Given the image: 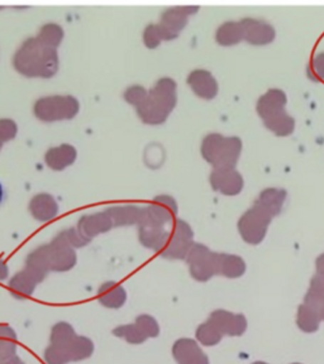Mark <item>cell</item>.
<instances>
[{"label":"cell","instance_id":"6da1fadb","mask_svg":"<svg viewBox=\"0 0 324 364\" xmlns=\"http://www.w3.org/2000/svg\"><path fill=\"white\" fill-rule=\"evenodd\" d=\"M13 68L26 77L51 79L58 71L60 58L55 48L42 45L36 37H31L19 46L13 55Z\"/></svg>","mask_w":324,"mask_h":364},{"label":"cell","instance_id":"7a4b0ae2","mask_svg":"<svg viewBox=\"0 0 324 364\" xmlns=\"http://www.w3.org/2000/svg\"><path fill=\"white\" fill-rule=\"evenodd\" d=\"M177 104V81L171 77H161L148 90L145 102L136 108L137 115L145 124H164Z\"/></svg>","mask_w":324,"mask_h":364},{"label":"cell","instance_id":"3957f363","mask_svg":"<svg viewBox=\"0 0 324 364\" xmlns=\"http://www.w3.org/2000/svg\"><path fill=\"white\" fill-rule=\"evenodd\" d=\"M242 148L244 143L239 136H226L213 132L203 138L200 154L213 168H236Z\"/></svg>","mask_w":324,"mask_h":364},{"label":"cell","instance_id":"277c9868","mask_svg":"<svg viewBox=\"0 0 324 364\" xmlns=\"http://www.w3.org/2000/svg\"><path fill=\"white\" fill-rule=\"evenodd\" d=\"M79 112V100L73 95H47L33 104L34 117L45 123L74 119Z\"/></svg>","mask_w":324,"mask_h":364},{"label":"cell","instance_id":"5b68a950","mask_svg":"<svg viewBox=\"0 0 324 364\" xmlns=\"http://www.w3.org/2000/svg\"><path fill=\"white\" fill-rule=\"evenodd\" d=\"M273 218L265 208L254 203L250 209H247L239 218L237 225L239 235L249 245H260L268 234Z\"/></svg>","mask_w":324,"mask_h":364},{"label":"cell","instance_id":"8992f818","mask_svg":"<svg viewBox=\"0 0 324 364\" xmlns=\"http://www.w3.org/2000/svg\"><path fill=\"white\" fill-rule=\"evenodd\" d=\"M194 245V232L189 223L175 219L171 224L170 234L165 248L160 253L166 259H185Z\"/></svg>","mask_w":324,"mask_h":364},{"label":"cell","instance_id":"52a82bcc","mask_svg":"<svg viewBox=\"0 0 324 364\" xmlns=\"http://www.w3.org/2000/svg\"><path fill=\"white\" fill-rule=\"evenodd\" d=\"M177 211H179V206H177V200L170 195L161 193L155 196L151 204L143 206L142 216L140 223H150L160 227L169 228L172 223L175 222Z\"/></svg>","mask_w":324,"mask_h":364},{"label":"cell","instance_id":"ba28073f","mask_svg":"<svg viewBox=\"0 0 324 364\" xmlns=\"http://www.w3.org/2000/svg\"><path fill=\"white\" fill-rule=\"evenodd\" d=\"M216 252H211L207 245L194 243L187 256L189 271L194 279L207 282L216 274Z\"/></svg>","mask_w":324,"mask_h":364},{"label":"cell","instance_id":"9c48e42d","mask_svg":"<svg viewBox=\"0 0 324 364\" xmlns=\"http://www.w3.org/2000/svg\"><path fill=\"white\" fill-rule=\"evenodd\" d=\"M198 6H174L166 9L160 18V31L162 33L164 41H172L177 38L182 29L188 26L189 17L198 13Z\"/></svg>","mask_w":324,"mask_h":364},{"label":"cell","instance_id":"30bf717a","mask_svg":"<svg viewBox=\"0 0 324 364\" xmlns=\"http://www.w3.org/2000/svg\"><path fill=\"white\" fill-rule=\"evenodd\" d=\"M46 247L52 272H68L76 266V250L70 247L58 234Z\"/></svg>","mask_w":324,"mask_h":364},{"label":"cell","instance_id":"8fae6325","mask_svg":"<svg viewBox=\"0 0 324 364\" xmlns=\"http://www.w3.org/2000/svg\"><path fill=\"white\" fill-rule=\"evenodd\" d=\"M209 182L214 191L226 196H236L245 188L244 176L236 168H213Z\"/></svg>","mask_w":324,"mask_h":364},{"label":"cell","instance_id":"7c38bea8","mask_svg":"<svg viewBox=\"0 0 324 364\" xmlns=\"http://www.w3.org/2000/svg\"><path fill=\"white\" fill-rule=\"evenodd\" d=\"M244 28V41L252 46H266L273 43L276 31L271 23L257 18H244L239 21Z\"/></svg>","mask_w":324,"mask_h":364},{"label":"cell","instance_id":"4fadbf2b","mask_svg":"<svg viewBox=\"0 0 324 364\" xmlns=\"http://www.w3.org/2000/svg\"><path fill=\"white\" fill-rule=\"evenodd\" d=\"M187 84L197 97L204 100H213L219 91V85L214 75L204 68L193 70L187 77Z\"/></svg>","mask_w":324,"mask_h":364},{"label":"cell","instance_id":"5bb4252c","mask_svg":"<svg viewBox=\"0 0 324 364\" xmlns=\"http://www.w3.org/2000/svg\"><path fill=\"white\" fill-rule=\"evenodd\" d=\"M222 336H242L247 329V320L242 314H232L226 310H216L208 318Z\"/></svg>","mask_w":324,"mask_h":364},{"label":"cell","instance_id":"9a60e30c","mask_svg":"<svg viewBox=\"0 0 324 364\" xmlns=\"http://www.w3.org/2000/svg\"><path fill=\"white\" fill-rule=\"evenodd\" d=\"M172 357L177 364H211L198 341L189 338H182L174 343Z\"/></svg>","mask_w":324,"mask_h":364},{"label":"cell","instance_id":"2e32d148","mask_svg":"<svg viewBox=\"0 0 324 364\" xmlns=\"http://www.w3.org/2000/svg\"><path fill=\"white\" fill-rule=\"evenodd\" d=\"M170 234V227H160L156 224L141 222L138 224V240L140 243L156 253H161L165 248Z\"/></svg>","mask_w":324,"mask_h":364},{"label":"cell","instance_id":"e0dca14e","mask_svg":"<svg viewBox=\"0 0 324 364\" xmlns=\"http://www.w3.org/2000/svg\"><path fill=\"white\" fill-rule=\"evenodd\" d=\"M114 227L113 220L107 214V211H97L91 214H84L79 219L76 228L86 238L93 240L100 234L107 233Z\"/></svg>","mask_w":324,"mask_h":364},{"label":"cell","instance_id":"ac0fdd59","mask_svg":"<svg viewBox=\"0 0 324 364\" xmlns=\"http://www.w3.org/2000/svg\"><path fill=\"white\" fill-rule=\"evenodd\" d=\"M286 104H288V97L285 91L278 87H273L258 97L256 112L262 120L268 119L275 114L284 112Z\"/></svg>","mask_w":324,"mask_h":364},{"label":"cell","instance_id":"d6986e66","mask_svg":"<svg viewBox=\"0 0 324 364\" xmlns=\"http://www.w3.org/2000/svg\"><path fill=\"white\" fill-rule=\"evenodd\" d=\"M28 210L37 222H51L58 215V203L51 193H37L29 201Z\"/></svg>","mask_w":324,"mask_h":364},{"label":"cell","instance_id":"ffe728a7","mask_svg":"<svg viewBox=\"0 0 324 364\" xmlns=\"http://www.w3.org/2000/svg\"><path fill=\"white\" fill-rule=\"evenodd\" d=\"M78 159V149L68 143H63L56 147L47 149L45 154L46 165L51 170L63 171L74 165Z\"/></svg>","mask_w":324,"mask_h":364},{"label":"cell","instance_id":"44dd1931","mask_svg":"<svg viewBox=\"0 0 324 364\" xmlns=\"http://www.w3.org/2000/svg\"><path fill=\"white\" fill-rule=\"evenodd\" d=\"M143 206L135 204L112 205L105 209L113 220L114 227H131L138 225L142 216Z\"/></svg>","mask_w":324,"mask_h":364},{"label":"cell","instance_id":"7402d4cb","mask_svg":"<svg viewBox=\"0 0 324 364\" xmlns=\"http://www.w3.org/2000/svg\"><path fill=\"white\" fill-rule=\"evenodd\" d=\"M98 301L102 306L118 310L125 306L127 301V291L122 284L114 281H107L98 290Z\"/></svg>","mask_w":324,"mask_h":364},{"label":"cell","instance_id":"603a6c76","mask_svg":"<svg viewBox=\"0 0 324 364\" xmlns=\"http://www.w3.org/2000/svg\"><path fill=\"white\" fill-rule=\"evenodd\" d=\"M24 263H26L24 269L28 271L34 279L38 281V284H41L47 277V274L51 272L46 245H40L36 250H32L31 253H28V256L26 257Z\"/></svg>","mask_w":324,"mask_h":364},{"label":"cell","instance_id":"cb8c5ba5","mask_svg":"<svg viewBox=\"0 0 324 364\" xmlns=\"http://www.w3.org/2000/svg\"><path fill=\"white\" fill-rule=\"evenodd\" d=\"M216 274L227 279H239L246 272V262L242 257L229 253H216Z\"/></svg>","mask_w":324,"mask_h":364},{"label":"cell","instance_id":"d4e9b609","mask_svg":"<svg viewBox=\"0 0 324 364\" xmlns=\"http://www.w3.org/2000/svg\"><path fill=\"white\" fill-rule=\"evenodd\" d=\"M38 284V281L34 279L33 276L23 269L19 272L16 273L11 279H9V291H11V296L17 300H26L31 296L33 295L34 290Z\"/></svg>","mask_w":324,"mask_h":364},{"label":"cell","instance_id":"484cf974","mask_svg":"<svg viewBox=\"0 0 324 364\" xmlns=\"http://www.w3.org/2000/svg\"><path fill=\"white\" fill-rule=\"evenodd\" d=\"M286 198H288V193L285 188H268L262 190L255 200V204L260 205L271 215L276 216L279 215L283 210Z\"/></svg>","mask_w":324,"mask_h":364},{"label":"cell","instance_id":"4316f807","mask_svg":"<svg viewBox=\"0 0 324 364\" xmlns=\"http://www.w3.org/2000/svg\"><path fill=\"white\" fill-rule=\"evenodd\" d=\"M244 41V28L239 21H227L216 31V42L223 47L239 45Z\"/></svg>","mask_w":324,"mask_h":364},{"label":"cell","instance_id":"83f0119b","mask_svg":"<svg viewBox=\"0 0 324 364\" xmlns=\"http://www.w3.org/2000/svg\"><path fill=\"white\" fill-rule=\"evenodd\" d=\"M262 122L268 131L273 132V134L278 136H291L296 129V119L286 110L275 114Z\"/></svg>","mask_w":324,"mask_h":364},{"label":"cell","instance_id":"f1b7e54d","mask_svg":"<svg viewBox=\"0 0 324 364\" xmlns=\"http://www.w3.org/2000/svg\"><path fill=\"white\" fill-rule=\"evenodd\" d=\"M17 353V333L9 325H0V363Z\"/></svg>","mask_w":324,"mask_h":364},{"label":"cell","instance_id":"f546056e","mask_svg":"<svg viewBox=\"0 0 324 364\" xmlns=\"http://www.w3.org/2000/svg\"><path fill=\"white\" fill-rule=\"evenodd\" d=\"M68 350L71 362H81L90 358L95 350V346L90 338L76 336L73 343L68 346Z\"/></svg>","mask_w":324,"mask_h":364},{"label":"cell","instance_id":"4dcf8cb0","mask_svg":"<svg viewBox=\"0 0 324 364\" xmlns=\"http://www.w3.org/2000/svg\"><path fill=\"white\" fill-rule=\"evenodd\" d=\"M63 28L55 22H48L41 27L40 32L36 36V38L40 41L42 45L47 46L50 48H55L63 43Z\"/></svg>","mask_w":324,"mask_h":364},{"label":"cell","instance_id":"1f68e13d","mask_svg":"<svg viewBox=\"0 0 324 364\" xmlns=\"http://www.w3.org/2000/svg\"><path fill=\"white\" fill-rule=\"evenodd\" d=\"M320 316L319 314L314 310L313 307L308 306L305 304H302L298 309V318H296V324L299 329L304 333H314L319 329L320 324Z\"/></svg>","mask_w":324,"mask_h":364},{"label":"cell","instance_id":"d6a6232c","mask_svg":"<svg viewBox=\"0 0 324 364\" xmlns=\"http://www.w3.org/2000/svg\"><path fill=\"white\" fill-rule=\"evenodd\" d=\"M75 338H76V331L73 328V325L68 321H60L52 326L51 336H50V343L52 346L68 348Z\"/></svg>","mask_w":324,"mask_h":364},{"label":"cell","instance_id":"836d02e7","mask_svg":"<svg viewBox=\"0 0 324 364\" xmlns=\"http://www.w3.org/2000/svg\"><path fill=\"white\" fill-rule=\"evenodd\" d=\"M113 336L127 341L128 344L140 346L147 341V336L143 334L135 323L133 324L120 325L113 329Z\"/></svg>","mask_w":324,"mask_h":364},{"label":"cell","instance_id":"e575fe53","mask_svg":"<svg viewBox=\"0 0 324 364\" xmlns=\"http://www.w3.org/2000/svg\"><path fill=\"white\" fill-rule=\"evenodd\" d=\"M195 336L200 344H203L205 347H213L222 341L223 336L221 334V331L211 324V321H205L198 326Z\"/></svg>","mask_w":324,"mask_h":364},{"label":"cell","instance_id":"d590c367","mask_svg":"<svg viewBox=\"0 0 324 364\" xmlns=\"http://www.w3.org/2000/svg\"><path fill=\"white\" fill-rule=\"evenodd\" d=\"M135 324L140 328L145 336H147L148 339H154L160 336L159 321L148 314H141L140 316H137Z\"/></svg>","mask_w":324,"mask_h":364},{"label":"cell","instance_id":"8d00e7d4","mask_svg":"<svg viewBox=\"0 0 324 364\" xmlns=\"http://www.w3.org/2000/svg\"><path fill=\"white\" fill-rule=\"evenodd\" d=\"M58 235H60L70 247H73L74 250L84 248L85 245H89L91 242L90 239L86 238L85 235L81 233L76 227L65 229L63 232H60Z\"/></svg>","mask_w":324,"mask_h":364},{"label":"cell","instance_id":"74e56055","mask_svg":"<svg viewBox=\"0 0 324 364\" xmlns=\"http://www.w3.org/2000/svg\"><path fill=\"white\" fill-rule=\"evenodd\" d=\"M43 359L47 364H68L71 362L68 348L57 347L52 344L46 348Z\"/></svg>","mask_w":324,"mask_h":364},{"label":"cell","instance_id":"f35d334b","mask_svg":"<svg viewBox=\"0 0 324 364\" xmlns=\"http://www.w3.org/2000/svg\"><path fill=\"white\" fill-rule=\"evenodd\" d=\"M162 41H164V37H162V33L160 31L159 24L157 23L148 24L147 27L143 31V43H145V46L150 50H155L162 43Z\"/></svg>","mask_w":324,"mask_h":364},{"label":"cell","instance_id":"ab89813d","mask_svg":"<svg viewBox=\"0 0 324 364\" xmlns=\"http://www.w3.org/2000/svg\"><path fill=\"white\" fill-rule=\"evenodd\" d=\"M307 75L313 82H320L324 80V52H319L312 58L307 66Z\"/></svg>","mask_w":324,"mask_h":364},{"label":"cell","instance_id":"60d3db41","mask_svg":"<svg viewBox=\"0 0 324 364\" xmlns=\"http://www.w3.org/2000/svg\"><path fill=\"white\" fill-rule=\"evenodd\" d=\"M147 94L148 91L142 85H131L125 89L123 97L128 104H131L135 108H138L147 97Z\"/></svg>","mask_w":324,"mask_h":364},{"label":"cell","instance_id":"b9f144b4","mask_svg":"<svg viewBox=\"0 0 324 364\" xmlns=\"http://www.w3.org/2000/svg\"><path fill=\"white\" fill-rule=\"evenodd\" d=\"M18 134V125L16 122L9 118H1L0 119V141L1 142H9L14 139Z\"/></svg>","mask_w":324,"mask_h":364},{"label":"cell","instance_id":"7bdbcfd3","mask_svg":"<svg viewBox=\"0 0 324 364\" xmlns=\"http://www.w3.org/2000/svg\"><path fill=\"white\" fill-rule=\"evenodd\" d=\"M304 304L308 306L313 307L319 314V316L324 320V296H314L307 294L304 297Z\"/></svg>","mask_w":324,"mask_h":364},{"label":"cell","instance_id":"ee69618b","mask_svg":"<svg viewBox=\"0 0 324 364\" xmlns=\"http://www.w3.org/2000/svg\"><path fill=\"white\" fill-rule=\"evenodd\" d=\"M307 294L314 296H324V273H315L310 279V287Z\"/></svg>","mask_w":324,"mask_h":364},{"label":"cell","instance_id":"f6af8a7d","mask_svg":"<svg viewBox=\"0 0 324 364\" xmlns=\"http://www.w3.org/2000/svg\"><path fill=\"white\" fill-rule=\"evenodd\" d=\"M9 277V267L6 261L0 259V282L6 281Z\"/></svg>","mask_w":324,"mask_h":364},{"label":"cell","instance_id":"bcb514c9","mask_svg":"<svg viewBox=\"0 0 324 364\" xmlns=\"http://www.w3.org/2000/svg\"><path fill=\"white\" fill-rule=\"evenodd\" d=\"M315 269H317V273H324V253L317 257Z\"/></svg>","mask_w":324,"mask_h":364},{"label":"cell","instance_id":"7dc6e473","mask_svg":"<svg viewBox=\"0 0 324 364\" xmlns=\"http://www.w3.org/2000/svg\"><path fill=\"white\" fill-rule=\"evenodd\" d=\"M0 364H24V362L18 355H14L13 358L8 359L6 362H1Z\"/></svg>","mask_w":324,"mask_h":364},{"label":"cell","instance_id":"c3c4849f","mask_svg":"<svg viewBox=\"0 0 324 364\" xmlns=\"http://www.w3.org/2000/svg\"><path fill=\"white\" fill-rule=\"evenodd\" d=\"M4 196H6V191H4V188H3V185L0 183V204L3 203V200H4Z\"/></svg>","mask_w":324,"mask_h":364},{"label":"cell","instance_id":"681fc988","mask_svg":"<svg viewBox=\"0 0 324 364\" xmlns=\"http://www.w3.org/2000/svg\"><path fill=\"white\" fill-rule=\"evenodd\" d=\"M252 364H268L266 362H254Z\"/></svg>","mask_w":324,"mask_h":364},{"label":"cell","instance_id":"f907efd6","mask_svg":"<svg viewBox=\"0 0 324 364\" xmlns=\"http://www.w3.org/2000/svg\"><path fill=\"white\" fill-rule=\"evenodd\" d=\"M3 146H4V142H1V141H0V151H1V148H3Z\"/></svg>","mask_w":324,"mask_h":364},{"label":"cell","instance_id":"816d5d0a","mask_svg":"<svg viewBox=\"0 0 324 364\" xmlns=\"http://www.w3.org/2000/svg\"><path fill=\"white\" fill-rule=\"evenodd\" d=\"M291 364H302V363H291Z\"/></svg>","mask_w":324,"mask_h":364}]
</instances>
